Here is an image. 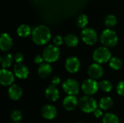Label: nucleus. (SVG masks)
<instances>
[{"label": "nucleus", "instance_id": "obj_1", "mask_svg": "<svg viewBox=\"0 0 124 123\" xmlns=\"http://www.w3.org/2000/svg\"><path fill=\"white\" fill-rule=\"evenodd\" d=\"M31 37L36 44L44 45L51 39V31L47 26L40 25L32 30Z\"/></svg>", "mask_w": 124, "mask_h": 123}, {"label": "nucleus", "instance_id": "obj_2", "mask_svg": "<svg viewBox=\"0 0 124 123\" xmlns=\"http://www.w3.org/2000/svg\"><path fill=\"white\" fill-rule=\"evenodd\" d=\"M100 41L104 46L107 48L113 47L117 45L118 42V37L114 30L108 28L102 32L100 35Z\"/></svg>", "mask_w": 124, "mask_h": 123}, {"label": "nucleus", "instance_id": "obj_3", "mask_svg": "<svg viewBox=\"0 0 124 123\" xmlns=\"http://www.w3.org/2000/svg\"><path fill=\"white\" fill-rule=\"evenodd\" d=\"M78 107L82 112L85 113H92L97 109V102L91 96L86 95L79 99Z\"/></svg>", "mask_w": 124, "mask_h": 123}, {"label": "nucleus", "instance_id": "obj_4", "mask_svg": "<svg viewBox=\"0 0 124 123\" xmlns=\"http://www.w3.org/2000/svg\"><path fill=\"white\" fill-rule=\"evenodd\" d=\"M42 56L44 57V59L47 63L54 62L60 58V49L55 45H52V44L48 45L44 49Z\"/></svg>", "mask_w": 124, "mask_h": 123}, {"label": "nucleus", "instance_id": "obj_5", "mask_svg": "<svg viewBox=\"0 0 124 123\" xmlns=\"http://www.w3.org/2000/svg\"><path fill=\"white\" fill-rule=\"evenodd\" d=\"M93 59L98 64L105 63L111 59V53L108 48L100 46L97 48L93 52Z\"/></svg>", "mask_w": 124, "mask_h": 123}, {"label": "nucleus", "instance_id": "obj_6", "mask_svg": "<svg viewBox=\"0 0 124 123\" xmlns=\"http://www.w3.org/2000/svg\"><path fill=\"white\" fill-rule=\"evenodd\" d=\"M62 88L68 96H76L79 93L80 85L73 78H68L62 83Z\"/></svg>", "mask_w": 124, "mask_h": 123}, {"label": "nucleus", "instance_id": "obj_7", "mask_svg": "<svg viewBox=\"0 0 124 123\" xmlns=\"http://www.w3.org/2000/svg\"><path fill=\"white\" fill-rule=\"evenodd\" d=\"M82 41L87 45H94L98 40L97 32L92 28H85L81 33Z\"/></svg>", "mask_w": 124, "mask_h": 123}, {"label": "nucleus", "instance_id": "obj_8", "mask_svg": "<svg viewBox=\"0 0 124 123\" xmlns=\"http://www.w3.org/2000/svg\"><path fill=\"white\" fill-rule=\"evenodd\" d=\"M81 89L86 96H92L97 92L99 89V84L95 80L89 78L83 82L81 85Z\"/></svg>", "mask_w": 124, "mask_h": 123}, {"label": "nucleus", "instance_id": "obj_9", "mask_svg": "<svg viewBox=\"0 0 124 123\" xmlns=\"http://www.w3.org/2000/svg\"><path fill=\"white\" fill-rule=\"evenodd\" d=\"M81 67V62L76 57H70L65 61V69L70 73L77 72Z\"/></svg>", "mask_w": 124, "mask_h": 123}, {"label": "nucleus", "instance_id": "obj_10", "mask_svg": "<svg viewBox=\"0 0 124 123\" xmlns=\"http://www.w3.org/2000/svg\"><path fill=\"white\" fill-rule=\"evenodd\" d=\"M14 81L15 76L11 71L3 68L0 70V83L2 86H11Z\"/></svg>", "mask_w": 124, "mask_h": 123}, {"label": "nucleus", "instance_id": "obj_11", "mask_svg": "<svg viewBox=\"0 0 124 123\" xmlns=\"http://www.w3.org/2000/svg\"><path fill=\"white\" fill-rule=\"evenodd\" d=\"M104 73L103 67L98 63H93L88 68V74L91 78L96 80L102 77Z\"/></svg>", "mask_w": 124, "mask_h": 123}, {"label": "nucleus", "instance_id": "obj_12", "mask_svg": "<svg viewBox=\"0 0 124 123\" xmlns=\"http://www.w3.org/2000/svg\"><path fill=\"white\" fill-rule=\"evenodd\" d=\"M12 39L11 36L7 33H3L0 37V49L2 51H8L12 49Z\"/></svg>", "mask_w": 124, "mask_h": 123}, {"label": "nucleus", "instance_id": "obj_13", "mask_svg": "<svg viewBox=\"0 0 124 123\" xmlns=\"http://www.w3.org/2000/svg\"><path fill=\"white\" fill-rule=\"evenodd\" d=\"M41 115L46 120H52L57 115V109L52 104H46L43 106L41 110Z\"/></svg>", "mask_w": 124, "mask_h": 123}, {"label": "nucleus", "instance_id": "obj_14", "mask_svg": "<svg viewBox=\"0 0 124 123\" xmlns=\"http://www.w3.org/2000/svg\"><path fill=\"white\" fill-rule=\"evenodd\" d=\"M14 73L16 77L20 79L27 78L29 71L28 67L23 63L16 64L14 67Z\"/></svg>", "mask_w": 124, "mask_h": 123}, {"label": "nucleus", "instance_id": "obj_15", "mask_svg": "<svg viewBox=\"0 0 124 123\" xmlns=\"http://www.w3.org/2000/svg\"><path fill=\"white\" fill-rule=\"evenodd\" d=\"M62 105L67 111H72L78 106V101L75 96H67L63 99Z\"/></svg>", "mask_w": 124, "mask_h": 123}, {"label": "nucleus", "instance_id": "obj_16", "mask_svg": "<svg viewBox=\"0 0 124 123\" xmlns=\"http://www.w3.org/2000/svg\"><path fill=\"white\" fill-rule=\"evenodd\" d=\"M8 94L11 99H12L14 101H17V100L20 99V97L22 96L23 90L20 88V86H19L18 85L14 84V85H12L9 88Z\"/></svg>", "mask_w": 124, "mask_h": 123}, {"label": "nucleus", "instance_id": "obj_17", "mask_svg": "<svg viewBox=\"0 0 124 123\" xmlns=\"http://www.w3.org/2000/svg\"><path fill=\"white\" fill-rule=\"evenodd\" d=\"M45 96L49 101H56L60 98V92L56 86L51 85L45 90Z\"/></svg>", "mask_w": 124, "mask_h": 123}, {"label": "nucleus", "instance_id": "obj_18", "mask_svg": "<svg viewBox=\"0 0 124 123\" xmlns=\"http://www.w3.org/2000/svg\"><path fill=\"white\" fill-rule=\"evenodd\" d=\"M52 68L49 63H42L38 68V74L42 78H46L52 74Z\"/></svg>", "mask_w": 124, "mask_h": 123}, {"label": "nucleus", "instance_id": "obj_19", "mask_svg": "<svg viewBox=\"0 0 124 123\" xmlns=\"http://www.w3.org/2000/svg\"><path fill=\"white\" fill-rule=\"evenodd\" d=\"M113 100L109 96H105L102 98L99 101V107L102 110H109L113 106Z\"/></svg>", "mask_w": 124, "mask_h": 123}, {"label": "nucleus", "instance_id": "obj_20", "mask_svg": "<svg viewBox=\"0 0 124 123\" xmlns=\"http://www.w3.org/2000/svg\"><path fill=\"white\" fill-rule=\"evenodd\" d=\"M17 33L20 37L25 38L30 36V34L32 33V31L29 25H25V24H22L17 28Z\"/></svg>", "mask_w": 124, "mask_h": 123}, {"label": "nucleus", "instance_id": "obj_21", "mask_svg": "<svg viewBox=\"0 0 124 123\" xmlns=\"http://www.w3.org/2000/svg\"><path fill=\"white\" fill-rule=\"evenodd\" d=\"M65 44L69 47H76L78 43V38L74 34H68L64 38Z\"/></svg>", "mask_w": 124, "mask_h": 123}, {"label": "nucleus", "instance_id": "obj_22", "mask_svg": "<svg viewBox=\"0 0 124 123\" xmlns=\"http://www.w3.org/2000/svg\"><path fill=\"white\" fill-rule=\"evenodd\" d=\"M13 62V57L10 54H4L1 57V65L3 69L9 67Z\"/></svg>", "mask_w": 124, "mask_h": 123}, {"label": "nucleus", "instance_id": "obj_23", "mask_svg": "<svg viewBox=\"0 0 124 123\" xmlns=\"http://www.w3.org/2000/svg\"><path fill=\"white\" fill-rule=\"evenodd\" d=\"M109 65L113 70H118L122 67L123 62L119 57H111V59L109 61Z\"/></svg>", "mask_w": 124, "mask_h": 123}, {"label": "nucleus", "instance_id": "obj_24", "mask_svg": "<svg viewBox=\"0 0 124 123\" xmlns=\"http://www.w3.org/2000/svg\"><path fill=\"white\" fill-rule=\"evenodd\" d=\"M103 123H119L118 117L113 113H106L102 117Z\"/></svg>", "mask_w": 124, "mask_h": 123}, {"label": "nucleus", "instance_id": "obj_25", "mask_svg": "<svg viewBox=\"0 0 124 123\" xmlns=\"http://www.w3.org/2000/svg\"><path fill=\"white\" fill-rule=\"evenodd\" d=\"M104 23L106 27L111 28L117 24V18L114 14H108L105 17Z\"/></svg>", "mask_w": 124, "mask_h": 123}, {"label": "nucleus", "instance_id": "obj_26", "mask_svg": "<svg viewBox=\"0 0 124 123\" xmlns=\"http://www.w3.org/2000/svg\"><path fill=\"white\" fill-rule=\"evenodd\" d=\"M88 24V17L84 14H80L76 19V25L80 28H85Z\"/></svg>", "mask_w": 124, "mask_h": 123}, {"label": "nucleus", "instance_id": "obj_27", "mask_svg": "<svg viewBox=\"0 0 124 123\" xmlns=\"http://www.w3.org/2000/svg\"><path fill=\"white\" fill-rule=\"evenodd\" d=\"M99 88L104 92L108 93L113 89V84L110 81L108 80H104L100 82L99 83Z\"/></svg>", "mask_w": 124, "mask_h": 123}, {"label": "nucleus", "instance_id": "obj_28", "mask_svg": "<svg viewBox=\"0 0 124 123\" xmlns=\"http://www.w3.org/2000/svg\"><path fill=\"white\" fill-rule=\"evenodd\" d=\"M10 117L15 123H18L20 120H21V119L23 117V115H22V112L20 111L15 109L11 112Z\"/></svg>", "mask_w": 124, "mask_h": 123}, {"label": "nucleus", "instance_id": "obj_29", "mask_svg": "<svg viewBox=\"0 0 124 123\" xmlns=\"http://www.w3.org/2000/svg\"><path fill=\"white\" fill-rule=\"evenodd\" d=\"M116 91L120 96H124V80H121L118 83L116 86Z\"/></svg>", "mask_w": 124, "mask_h": 123}, {"label": "nucleus", "instance_id": "obj_30", "mask_svg": "<svg viewBox=\"0 0 124 123\" xmlns=\"http://www.w3.org/2000/svg\"><path fill=\"white\" fill-rule=\"evenodd\" d=\"M53 43L56 46H60L63 43V38L60 35H57L53 38Z\"/></svg>", "mask_w": 124, "mask_h": 123}, {"label": "nucleus", "instance_id": "obj_31", "mask_svg": "<svg viewBox=\"0 0 124 123\" xmlns=\"http://www.w3.org/2000/svg\"><path fill=\"white\" fill-rule=\"evenodd\" d=\"M14 59L15 61L16 62L17 64H19V63H22V62L23 61L24 59V56L22 53L20 52H17L15 54V57H14Z\"/></svg>", "mask_w": 124, "mask_h": 123}, {"label": "nucleus", "instance_id": "obj_32", "mask_svg": "<svg viewBox=\"0 0 124 123\" xmlns=\"http://www.w3.org/2000/svg\"><path fill=\"white\" fill-rule=\"evenodd\" d=\"M60 78L58 76H54L51 79V83L54 86H57L58 84H60Z\"/></svg>", "mask_w": 124, "mask_h": 123}, {"label": "nucleus", "instance_id": "obj_33", "mask_svg": "<svg viewBox=\"0 0 124 123\" xmlns=\"http://www.w3.org/2000/svg\"><path fill=\"white\" fill-rule=\"evenodd\" d=\"M44 60V57L42 55L40 54H37L35 57H34V62L36 64H42Z\"/></svg>", "mask_w": 124, "mask_h": 123}, {"label": "nucleus", "instance_id": "obj_34", "mask_svg": "<svg viewBox=\"0 0 124 123\" xmlns=\"http://www.w3.org/2000/svg\"><path fill=\"white\" fill-rule=\"evenodd\" d=\"M102 109H97L94 112V117H97V118H99V117H102Z\"/></svg>", "mask_w": 124, "mask_h": 123}, {"label": "nucleus", "instance_id": "obj_35", "mask_svg": "<svg viewBox=\"0 0 124 123\" xmlns=\"http://www.w3.org/2000/svg\"></svg>", "mask_w": 124, "mask_h": 123}, {"label": "nucleus", "instance_id": "obj_36", "mask_svg": "<svg viewBox=\"0 0 124 123\" xmlns=\"http://www.w3.org/2000/svg\"></svg>", "mask_w": 124, "mask_h": 123}]
</instances>
